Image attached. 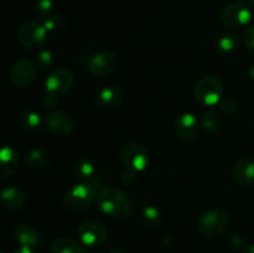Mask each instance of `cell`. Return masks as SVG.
Segmentation results:
<instances>
[{
	"label": "cell",
	"instance_id": "cell-26",
	"mask_svg": "<svg viewBox=\"0 0 254 253\" xmlns=\"http://www.w3.org/2000/svg\"><path fill=\"white\" fill-rule=\"evenodd\" d=\"M64 21L61 16H57V15H51L50 17L45 19L44 26L47 30V32H56L59 30H61L64 27Z\"/></svg>",
	"mask_w": 254,
	"mask_h": 253
},
{
	"label": "cell",
	"instance_id": "cell-3",
	"mask_svg": "<svg viewBox=\"0 0 254 253\" xmlns=\"http://www.w3.org/2000/svg\"><path fill=\"white\" fill-rule=\"evenodd\" d=\"M253 19V10L250 4L245 1H235L222 9L220 20L225 26L231 29H240L250 24Z\"/></svg>",
	"mask_w": 254,
	"mask_h": 253
},
{
	"label": "cell",
	"instance_id": "cell-27",
	"mask_svg": "<svg viewBox=\"0 0 254 253\" xmlns=\"http://www.w3.org/2000/svg\"><path fill=\"white\" fill-rule=\"evenodd\" d=\"M237 111V106L232 99H222L220 101V112L221 113L226 114V116H233Z\"/></svg>",
	"mask_w": 254,
	"mask_h": 253
},
{
	"label": "cell",
	"instance_id": "cell-37",
	"mask_svg": "<svg viewBox=\"0 0 254 253\" xmlns=\"http://www.w3.org/2000/svg\"><path fill=\"white\" fill-rule=\"evenodd\" d=\"M0 253H2V252H1V251H0Z\"/></svg>",
	"mask_w": 254,
	"mask_h": 253
},
{
	"label": "cell",
	"instance_id": "cell-13",
	"mask_svg": "<svg viewBox=\"0 0 254 253\" xmlns=\"http://www.w3.org/2000/svg\"><path fill=\"white\" fill-rule=\"evenodd\" d=\"M175 131L178 138L185 144H192L197 140L200 126L196 117L191 113L181 114L175 122Z\"/></svg>",
	"mask_w": 254,
	"mask_h": 253
},
{
	"label": "cell",
	"instance_id": "cell-17",
	"mask_svg": "<svg viewBox=\"0 0 254 253\" xmlns=\"http://www.w3.org/2000/svg\"><path fill=\"white\" fill-rule=\"evenodd\" d=\"M14 237L20 246H27V247H35L40 243V235L34 227L21 223L17 225L14 231Z\"/></svg>",
	"mask_w": 254,
	"mask_h": 253
},
{
	"label": "cell",
	"instance_id": "cell-6",
	"mask_svg": "<svg viewBox=\"0 0 254 253\" xmlns=\"http://www.w3.org/2000/svg\"><path fill=\"white\" fill-rule=\"evenodd\" d=\"M121 159L128 170L140 173L149 164V153L141 144L128 141L121 149Z\"/></svg>",
	"mask_w": 254,
	"mask_h": 253
},
{
	"label": "cell",
	"instance_id": "cell-33",
	"mask_svg": "<svg viewBox=\"0 0 254 253\" xmlns=\"http://www.w3.org/2000/svg\"><path fill=\"white\" fill-rule=\"evenodd\" d=\"M14 253H36L32 247H27V246H20L16 250L14 251Z\"/></svg>",
	"mask_w": 254,
	"mask_h": 253
},
{
	"label": "cell",
	"instance_id": "cell-34",
	"mask_svg": "<svg viewBox=\"0 0 254 253\" xmlns=\"http://www.w3.org/2000/svg\"><path fill=\"white\" fill-rule=\"evenodd\" d=\"M245 253H254V243H253V245L248 246L247 250L245 251Z\"/></svg>",
	"mask_w": 254,
	"mask_h": 253
},
{
	"label": "cell",
	"instance_id": "cell-29",
	"mask_svg": "<svg viewBox=\"0 0 254 253\" xmlns=\"http://www.w3.org/2000/svg\"><path fill=\"white\" fill-rule=\"evenodd\" d=\"M52 61H54V57H52L51 52L41 51L37 55L36 62L40 67H42V68H46L47 66H50V64L52 63Z\"/></svg>",
	"mask_w": 254,
	"mask_h": 253
},
{
	"label": "cell",
	"instance_id": "cell-36",
	"mask_svg": "<svg viewBox=\"0 0 254 253\" xmlns=\"http://www.w3.org/2000/svg\"><path fill=\"white\" fill-rule=\"evenodd\" d=\"M248 1H250L251 5H253V6H254V0H248Z\"/></svg>",
	"mask_w": 254,
	"mask_h": 253
},
{
	"label": "cell",
	"instance_id": "cell-11",
	"mask_svg": "<svg viewBox=\"0 0 254 253\" xmlns=\"http://www.w3.org/2000/svg\"><path fill=\"white\" fill-rule=\"evenodd\" d=\"M37 68L29 60H19L10 68V81L17 88H27L36 78Z\"/></svg>",
	"mask_w": 254,
	"mask_h": 253
},
{
	"label": "cell",
	"instance_id": "cell-15",
	"mask_svg": "<svg viewBox=\"0 0 254 253\" xmlns=\"http://www.w3.org/2000/svg\"><path fill=\"white\" fill-rule=\"evenodd\" d=\"M19 166V155L11 146L0 148V179L10 178Z\"/></svg>",
	"mask_w": 254,
	"mask_h": 253
},
{
	"label": "cell",
	"instance_id": "cell-30",
	"mask_svg": "<svg viewBox=\"0 0 254 253\" xmlns=\"http://www.w3.org/2000/svg\"><path fill=\"white\" fill-rule=\"evenodd\" d=\"M243 41L250 50L254 51V25H251L243 32Z\"/></svg>",
	"mask_w": 254,
	"mask_h": 253
},
{
	"label": "cell",
	"instance_id": "cell-31",
	"mask_svg": "<svg viewBox=\"0 0 254 253\" xmlns=\"http://www.w3.org/2000/svg\"><path fill=\"white\" fill-rule=\"evenodd\" d=\"M59 103H60L59 96H55V94H50L49 93L46 97H45V99H44L45 108L51 109V111H54V109L56 108L57 106H59Z\"/></svg>",
	"mask_w": 254,
	"mask_h": 253
},
{
	"label": "cell",
	"instance_id": "cell-14",
	"mask_svg": "<svg viewBox=\"0 0 254 253\" xmlns=\"http://www.w3.org/2000/svg\"><path fill=\"white\" fill-rule=\"evenodd\" d=\"M233 181L241 188H248L254 184V161L241 159L233 168Z\"/></svg>",
	"mask_w": 254,
	"mask_h": 253
},
{
	"label": "cell",
	"instance_id": "cell-1",
	"mask_svg": "<svg viewBox=\"0 0 254 253\" xmlns=\"http://www.w3.org/2000/svg\"><path fill=\"white\" fill-rule=\"evenodd\" d=\"M98 208L112 217L126 218L131 215V203L124 191L117 188H106L97 196Z\"/></svg>",
	"mask_w": 254,
	"mask_h": 253
},
{
	"label": "cell",
	"instance_id": "cell-16",
	"mask_svg": "<svg viewBox=\"0 0 254 253\" xmlns=\"http://www.w3.org/2000/svg\"><path fill=\"white\" fill-rule=\"evenodd\" d=\"M0 198H1L2 203L6 206L10 210H21L25 206V202H26V197H25V193L22 192L21 190L16 188H10L4 189L0 192Z\"/></svg>",
	"mask_w": 254,
	"mask_h": 253
},
{
	"label": "cell",
	"instance_id": "cell-10",
	"mask_svg": "<svg viewBox=\"0 0 254 253\" xmlns=\"http://www.w3.org/2000/svg\"><path fill=\"white\" fill-rule=\"evenodd\" d=\"M77 236L83 245L96 247L106 242L108 237V231L104 227L103 223L97 222V221H86L79 225Z\"/></svg>",
	"mask_w": 254,
	"mask_h": 253
},
{
	"label": "cell",
	"instance_id": "cell-18",
	"mask_svg": "<svg viewBox=\"0 0 254 253\" xmlns=\"http://www.w3.org/2000/svg\"><path fill=\"white\" fill-rule=\"evenodd\" d=\"M123 99V93L119 88L116 87H106L97 93V101L99 106L104 108H114L119 106Z\"/></svg>",
	"mask_w": 254,
	"mask_h": 253
},
{
	"label": "cell",
	"instance_id": "cell-22",
	"mask_svg": "<svg viewBox=\"0 0 254 253\" xmlns=\"http://www.w3.org/2000/svg\"><path fill=\"white\" fill-rule=\"evenodd\" d=\"M238 42L240 39L235 32H225L216 40V49L220 52H231L238 46Z\"/></svg>",
	"mask_w": 254,
	"mask_h": 253
},
{
	"label": "cell",
	"instance_id": "cell-7",
	"mask_svg": "<svg viewBox=\"0 0 254 253\" xmlns=\"http://www.w3.org/2000/svg\"><path fill=\"white\" fill-rule=\"evenodd\" d=\"M17 40L25 49H40L46 44L47 30L36 21H25L17 30Z\"/></svg>",
	"mask_w": 254,
	"mask_h": 253
},
{
	"label": "cell",
	"instance_id": "cell-5",
	"mask_svg": "<svg viewBox=\"0 0 254 253\" xmlns=\"http://www.w3.org/2000/svg\"><path fill=\"white\" fill-rule=\"evenodd\" d=\"M222 94V82L215 76L202 77L195 86V98L203 106L212 107L220 103Z\"/></svg>",
	"mask_w": 254,
	"mask_h": 253
},
{
	"label": "cell",
	"instance_id": "cell-28",
	"mask_svg": "<svg viewBox=\"0 0 254 253\" xmlns=\"http://www.w3.org/2000/svg\"><path fill=\"white\" fill-rule=\"evenodd\" d=\"M143 216L148 222L155 223L159 222V218H160V215H159V211L156 210L155 207H151V206H146L143 211Z\"/></svg>",
	"mask_w": 254,
	"mask_h": 253
},
{
	"label": "cell",
	"instance_id": "cell-24",
	"mask_svg": "<svg viewBox=\"0 0 254 253\" xmlns=\"http://www.w3.org/2000/svg\"><path fill=\"white\" fill-rule=\"evenodd\" d=\"M26 163L34 169H42L47 165V163H49V156H47V154L44 153L42 150L34 149V150L27 153Z\"/></svg>",
	"mask_w": 254,
	"mask_h": 253
},
{
	"label": "cell",
	"instance_id": "cell-20",
	"mask_svg": "<svg viewBox=\"0 0 254 253\" xmlns=\"http://www.w3.org/2000/svg\"><path fill=\"white\" fill-rule=\"evenodd\" d=\"M77 176L82 180V183L93 184L94 178H96V168L93 163L89 159L82 158L77 161L76 168H74Z\"/></svg>",
	"mask_w": 254,
	"mask_h": 253
},
{
	"label": "cell",
	"instance_id": "cell-32",
	"mask_svg": "<svg viewBox=\"0 0 254 253\" xmlns=\"http://www.w3.org/2000/svg\"><path fill=\"white\" fill-rule=\"evenodd\" d=\"M122 181H123L126 185H133L135 183V176H134V171L127 170L124 173H122Z\"/></svg>",
	"mask_w": 254,
	"mask_h": 253
},
{
	"label": "cell",
	"instance_id": "cell-25",
	"mask_svg": "<svg viewBox=\"0 0 254 253\" xmlns=\"http://www.w3.org/2000/svg\"><path fill=\"white\" fill-rule=\"evenodd\" d=\"M54 1L52 0H37L36 6H35V11L42 19H47L54 12Z\"/></svg>",
	"mask_w": 254,
	"mask_h": 253
},
{
	"label": "cell",
	"instance_id": "cell-9",
	"mask_svg": "<svg viewBox=\"0 0 254 253\" xmlns=\"http://www.w3.org/2000/svg\"><path fill=\"white\" fill-rule=\"evenodd\" d=\"M118 67V57L112 51H101L88 60V71L92 76L103 78L109 76Z\"/></svg>",
	"mask_w": 254,
	"mask_h": 253
},
{
	"label": "cell",
	"instance_id": "cell-19",
	"mask_svg": "<svg viewBox=\"0 0 254 253\" xmlns=\"http://www.w3.org/2000/svg\"><path fill=\"white\" fill-rule=\"evenodd\" d=\"M51 253H83L81 245L71 238L61 237L55 240L50 247Z\"/></svg>",
	"mask_w": 254,
	"mask_h": 253
},
{
	"label": "cell",
	"instance_id": "cell-2",
	"mask_svg": "<svg viewBox=\"0 0 254 253\" xmlns=\"http://www.w3.org/2000/svg\"><path fill=\"white\" fill-rule=\"evenodd\" d=\"M97 197V189L93 184L79 183L68 189L64 197V206L71 212L87 210Z\"/></svg>",
	"mask_w": 254,
	"mask_h": 253
},
{
	"label": "cell",
	"instance_id": "cell-38",
	"mask_svg": "<svg viewBox=\"0 0 254 253\" xmlns=\"http://www.w3.org/2000/svg\"><path fill=\"white\" fill-rule=\"evenodd\" d=\"M96 253H98V252H96Z\"/></svg>",
	"mask_w": 254,
	"mask_h": 253
},
{
	"label": "cell",
	"instance_id": "cell-12",
	"mask_svg": "<svg viewBox=\"0 0 254 253\" xmlns=\"http://www.w3.org/2000/svg\"><path fill=\"white\" fill-rule=\"evenodd\" d=\"M74 82L73 73L67 68H59L52 72L45 82L46 91L50 94L61 96L72 88Z\"/></svg>",
	"mask_w": 254,
	"mask_h": 253
},
{
	"label": "cell",
	"instance_id": "cell-4",
	"mask_svg": "<svg viewBox=\"0 0 254 253\" xmlns=\"http://www.w3.org/2000/svg\"><path fill=\"white\" fill-rule=\"evenodd\" d=\"M230 226V216L222 210L203 212L197 221L198 231L206 237H217L225 233Z\"/></svg>",
	"mask_w": 254,
	"mask_h": 253
},
{
	"label": "cell",
	"instance_id": "cell-21",
	"mask_svg": "<svg viewBox=\"0 0 254 253\" xmlns=\"http://www.w3.org/2000/svg\"><path fill=\"white\" fill-rule=\"evenodd\" d=\"M222 114L217 109H208L202 117V126L210 133L220 130L222 128Z\"/></svg>",
	"mask_w": 254,
	"mask_h": 253
},
{
	"label": "cell",
	"instance_id": "cell-35",
	"mask_svg": "<svg viewBox=\"0 0 254 253\" xmlns=\"http://www.w3.org/2000/svg\"><path fill=\"white\" fill-rule=\"evenodd\" d=\"M250 76L252 77V78H254V66L252 67V68L250 69Z\"/></svg>",
	"mask_w": 254,
	"mask_h": 253
},
{
	"label": "cell",
	"instance_id": "cell-8",
	"mask_svg": "<svg viewBox=\"0 0 254 253\" xmlns=\"http://www.w3.org/2000/svg\"><path fill=\"white\" fill-rule=\"evenodd\" d=\"M47 130L56 136H66L73 131L76 122L73 116L64 109H54L45 118Z\"/></svg>",
	"mask_w": 254,
	"mask_h": 253
},
{
	"label": "cell",
	"instance_id": "cell-23",
	"mask_svg": "<svg viewBox=\"0 0 254 253\" xmlns=\"http://www.w3.org/2000/svg\"><path fill=\"white\" fill-rule=\"evenodd\" d=\"M40 123H41V118L36 112H25L19 117L20 126L25 130H35L36 128H39Z\"/></svg>",
	"mask_w": 254,
	"mask_h": 253
}]
</instances>
